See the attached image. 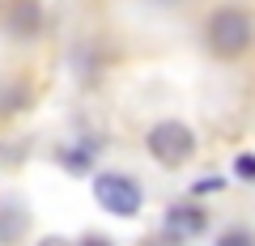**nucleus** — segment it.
Returning a JSON list of instances; mask_svg holds the SVG:
<instances>
[{
  "label": "nucleus",
  "mask_w": 255,
  "mask_h": 246,
  "mask_svg": "<svg viewBox=\"0 0 255 246\" xmlns=\"http://www.w3.org/2000/svg\"><path fill=\"white\" fill-rule=\"evenodd\" d=\"M221 182L226 178H204V182H196V191H221Z\"/></svg>",
  "instance_id": "nucleus-7"
},
{
  "label": "nucleus",
  "mask_w": 255,
  "mask_h": 246,
  "mask_svg": "<svg viewBox=\"0 0 255 246\" xmlns=\"http://www.w3.org/2000/svg\"><path fill=\"white\" fill-rule=\"evenodd\" d=\"M149 153L157 157L162 165H183L191 153H196V136H191L187 123H179V119H166V123H153L145 136Z\"/></svg>",
  "instance_id": "nucleus-2"
},
{
  "label": "nucleus",
  "mask_w": 255,
  "mask_h": 246,
  "mask_svg": "<svg viewBox=\"0 0 255 246\" xmlns=\"http://www.w3.org/2000/svg\"><path fill=\"white\" fill-rule=\"evenodd\" d=\"M204 229V212L196 204H170L166 212V238L170 242H183V238H196Z\"/></svg>",
  "instance_id": "nucleus-4"
},
{
  "label": "nucleus",
  "mask_w": 255,
  "mask_h": 246,
  "mask_svg": "<svg viewBox=\"0 0 255 246\" xmlns=\"http://www.w3.org/2000/svg\"><path fill=\"white\" fill-rule=\"evenodd\" d=\"M217 246H255V238L247 234V229H230V234L217 238Z\"/></svg>",
  "instance_id": "nucleus-5"
},
{
  "label": "nucleus",
  "mask_w": 255,
  "mask_h": 246,
  "mask_svg": "<svg viewBox=\"0 0 255 246\" xmlns=\"http://www.w3.org/2000/svg\"><path fill=\"white\" fill-rule=\"evenodd\" d=\"M204 38H209V51L213 55H221V60H238V55L251 47L255 26H251V17H247L238 4H221V9L209 17V26H204Z\"/></svg>",
  "instance_id": "nucleus-1"
},
{
  "label": "nucleus",
  "mask_w": 255,
  "mask_h": 246,
  "mask_svg": "<svg viewBox=\"0 0 255 246\" xmlns=\"http://www.w3.org/2000/svg\"><path fill=\"white\" fill-rule=\"evenodd\" d=\"M38 246H73V242H68V238H55V234H51V238H43Z\"/></svg>",
  "instance_id": "nucleus-9"
},
{
  "label": "nucleus",
  "mask_w": 255,
  "mask_h": 246,
  "mask_svg": "<svg viewBox=\"0 0 255 246\" xmlns=\"http://www.w3.org/2000/svg\"><path fill=\"white\" fill-rule=\"evenodd\" d=\"M81 246H111V242L102 234H90V238H81Z\"/></svg>",
  "instance_id": "nucleus-8"
},
{
  "label": "nucleus",
  "mask_w": 255,
  "mask_h": 246,
  "mask_svg": "<svg viewBox=\"0 0 255 246\" xmlns=\"http://www.w3.org/2000/svg\"><path fill=\"white\" fill-rule=\"evenodd\" d=\"M234 170H238V178L255 182V157H251V153H243V157H238V162H234Z\"/></svg>",
  "instance_id": "nucleus-6"
},
{
  "label": "nucleus",
  "mask_w": 255,
  "mask_h": 246,
  "mask_svg": "<svg viewBox=\"0 0 255 246\" xmlns=\"http://www.w3.org/2000/svg\"><path fill=\"white\" fill-rule=\"evenodd\" d=\"M94 200L115 217H136L140 212V187L128 174H98L94 178Z\"/></svg>",
  "instance_id": "nucleus-3"
}]
</instances>
